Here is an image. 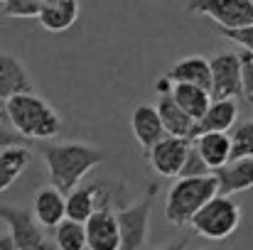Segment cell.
<instances>
[{"mask_svg":"<svg viewBox=\"0 0 253 250\" xmlns=\"http://www.w3.org/2000/svg\"><path fill=\"white\" fill-rule=\"evenodd\" d=\"M184 10L211 17L221 32L253 27V0H192L184 2Z\"/></svg>","mask_w":253,"mask_h":250,"instance_id":"cell-6","label":"cell"},{"mask_svg":"<svg viewBox=\"0 0 253 250\" xmlns=\"http://www.w3.org/2000/svg\"><path fill=\"white\" fill-rule=\"evenodd\" d=\"M165 76L174 86L184 83V86H197V88L211 91V64L202 54H192V57L179 59Z\"/></svg>","mask_w":253,"mask_h":250,"instance_id":"cell-14","label":"cell"},{"mask_svg":"<svg viewBox=\"0 0 253 250\" xmlns=\"http://www.w3.org/2000/svg\"><path fill=\"white\" fill-rule=\"evenodd\" d=\"M0 250H17L10 233H0Z\"/></svg>","mask_w":253,"mask_h":250,"instance_id":"cell-30","label":"cell"},{"mask_svg":"<svg viewBox=\"0 0 253 250\" xmlns=\"http://www.w3.org/2000/svg\"><path fill=\"white\" fill-rule=\"evenodd\" d=\"M82 15V2L77 0H49L42 5L40 25L47 32H67Z\"/></svg>","mask_w":253,"mask_h":250,"instance_id":"cell-17","label":"cell"},{"mask_svg":"<svg viewBox=\"0 0 253 250\" xmlns=\"http://www.w3.org/2000/svg\"><path fill=\"white\" fill-rule=\"evenodd\" d=\"M214 177L219 181V194H224V196L246 191L253 186V160L229 162L224 169L214 172Z\"/></svg>","mask_w":253,"mask_h":250,"instance_id":"cell-19","label":"cell"},{"mask_svg":"<svg viewBox=\"0 0 253 250\" xmlns=\"http://www.w3.org/2000/svg\"><path fill=\"white\" fill-rule=\"evenodd\" d=\"M172 101L194 120L199 123L204 118V113L209 110L211 106V93L204 91V88H197V86H184V83H177L172 88Z\"/></svg>","mask_w":253,"mask_h":250,"instance_id":"cell-20","label":"cell"},{"mask_svg":"<svg viewBox=\"0 0 253 250\" xmlns=\"http://www.w3.org/2000/svg\"><path fill=\"white\" fill-rule=\"evenodd\" d=\"M209 174V167L202 162V157L197 155L194 145L189 147V155H187V162H184V169H182V177L179 179H192V177H207Z\"/></svg>","mask_w":253,"mask_h":250,"instance_id":"cell-26","label":"cell"},{"mask_svg":"<svg viewBox=\"0 0 253 250\" xmlns=\"http://www.w3.org/2000/svg\"><path fill=\"white\" fill-rule=\"evenodd\" d=\"M54 246L57 250H86V228L82 223L64 221L54 231Z\"/></svg>","mask_w":253,"mask_h":250,"instance_id":"cell-23","label":"cell"},{"mask_svg":"<svg viewBox=\"0 0 253 250\" xmlns=\"http://www.w3.org/2000/svg\"><path fill=\"white\" fill-rule=\"evenodd\" d=\"M172 88H174V83L169 81L168 76H160V79L155 81V91H158V96H169V93H172Z\"/></svg>","mask_w":253,"mask_h":250,"instance_id":"cell-29","label":"cell"},{"mask_svg":"<svg viewBox=\"0 0 253 250\" xmlns=\"http://www.w3.org/2000/svg\"><path fill=\"white\" fill-rule=\"evenodd\" d=\"M86 228V250H123L121 228L113 209H98L88 221Z\"/></svg>","mask_w":253,"mask_h":250,"instance_id":"cell-10","label":"cell"},{"mask_svg":"<svg viewBox=\"0 0 253 250\" xmlns=\"http://www.w3.org/2000/svg\"><path fill=\"white\" fill-rule=\"evenodd\" d=\"M20 143H22V138H20V135H15V133H7L5 128H0V145L15 147V145H20Z\"/></svg>","mask_w":253,"mask_h":250,"instance_id":"cell-28","label":"cell"},{"mask_svg":"<svg viewBox=\"0 0 253 250\" xmlns=\"http://www.w3.org/2000/svg\"><path fill=\"white\" fill-rule=\"evenodd\" d=\"M130 130H133V135H135L143 155H148L158 143H163L168 138L165 125L160 120V113L150 103H143V106H138L133 110V115H130Z\"/></svg>","mask_w":253,"mask_h":250,"instance_id":"cell-12","label":"cell"},{"mask_svg":"<svg viewBox=\"0 0 253 250\" xmlns=\"http://www.w3.org/2000/svg\"><path fill=\"white\" fill-rule=\"evenodd\" d=\"M211 64V101H236L241 96V57L221 52L209 59Z\"/></svg>","mask_w":253,"mask_h":250,"instance_id":"cell-8","label":"cell"},{"mask_svg":"<svg viewBox=\"0 0 253 250\" xmlns=\"http://www.w3.org/2000/svg\"><path fill=\"white\" fill-rule=\"evenodd\" d=\"M214 250H224V248H214Z\"/></svg>","mask_w":253,"mask_h":250,"instance_id":"cell-32","label":"cell"},{"mask_svg":"<svg viewBox=\"0 0 253 250\" xmlns=\"http://www.w3.org/2000/svg\"><path fill=\"white\" fill-rule=\"evenodd\" d=\"M187 246H189V241L182 238V241H177V243H172V246H168V248H163V250H187Z\"/></svg>","mask_w":253,"mask_h":250,"instance_id":"cell-31","label":"cell"},{"mask_svg":"<svg viewBox=\"0 0 253 250\" xmlns=\"http://www.w3.org/2000/svg\"><path fill=\"white\" fill-rule=\"evenodd\" d=\"M155 199H158V184L153 181L140 201H135L133 206L116 209L123 250H145V241H148V233H150V216H153V209H155Z\"/></svg>","mask_w":253,"mask_h":250,"instance_id":"cell-5","label":"cell"},{"mask_svg":"<svg viewBox=\"0 0 253 250\" xmlns=\"http://www.w3.org/2000/svg\"><path fill=\"white\" fill-rule=\"evenodd\" d=\"M251 250H253V248H251Z\"/></svg>","mask_w":253,"mask_h":250,"instance_id":"cell-33","label":"cell"},{"mask_svg":"<svg viewBox=\"0 0 253 250\" xmlns=\"http://www.w3.org/2000/svg\"><path fill=\"white\" fill-rule=\"evenodd\" d=\"M5 120L15 128L22 140L47 143L62 133V115L35 91L15 96L5 108Z\"/></svg>","mask_w":253,"mask_h":250,"instance_id":"cell-2","label":"cell"},{"mask_svg":"<svg viewBox=\"0 0 253 250\" xmlns=\"http://www.w3.org/2000/svg\"><path fill=\"white\" fill-rule=\"evenodd\" d=\"M219 194V181L214 174L177 179L165 199V218L172 226H189L192 218Z\"/></svg>","mask_w":253,"mask_h":250,"instance_id":"cell-3","label":"cell"},{"mask_svg":"<svg viewBox=\"0 0 253 250\" xmlns=\"http://www.w3.org/2000/svg\"><path fill=\"white\" fill-rule=\"evenodd\" d=\"M241 223V206L224 194H216L194 218L192 228L207 241H226Z\"/></svg>","mask_w":253,"mask_h":250,"instance_id":"cell-4","label":"cell"},{"mask_svg":"<svg viewBox=\"0 0 253 250\" xmlns=\"http://www.w3.org/2000/svg\"><path fill=\"white\" fill-rule=\"evenodd\" d=\"M236 118H239L236 101H211L204 118L194 125V138L209 135V133H226L229 135V130H234V125H236Z\"/></svg>","mask_w":253,"mask_h":250,"instance_id":"cell-16","label":"cell"},{"mask_svg":"<svg viewBox=\"0 0 253 250\" xmlns=\"http://www.w3.org/2000/svg\"><path fill=\"white\" fill-rule=\"evenodd\" d=\"M158 113H160V120L165 125V133L169 138H179V140H192L194 138V120L172 101V93L169 96H160V103L155 106Z\"/></svg>","mask_w":253,"mask_h":250,"instance_id":"cell-18","label":"cell"},{"mask_svg":"<svg viewBox=\"0 0 253 250\" xmlns=\"http://www.w3.org/2000/svg\"><path fill=\"white\" fill-rule=\"evenodd\" d=\"M30 162H32V152L22 145L0 150V191L10 189Z\"/></svg>","mask_w":253,"mask_h":250,"instance_id":"cell-21","label":"cell"},{"mask_svg":"<svg viewBox=\"0 0 253 250\" xmlns=\"http://www.w3.org/2000/svg\"><path fill=\"white\" fill-rule=\"evenodd\" d=\"M192 140H179V138H165L163 143H158L145 157L150 167L160 174V177H169V179H179L182 169L187 162Z\"/></svg>","mask_w":253,"mask_h":250,"instance_id":"cell-9","label":"cell"},{"mask_svg":"<svg viewBox=\"0 0 253 250\" xmlns=\"http://www.w3.org/2000/svg\"><path fill=\"white\" fill-rule=\"evenodd\" d=\"M241 98L253 108V54L241 52Z\"/></svg>","mask_w":253,"mask_h":250,"instance_id":"cell-25","label":"cell"},{"mask_svg":"<svg viewBox=\"0 0 253 250\" xmlns=\"http://www.w3.org/2000/svg\"><path fill=\"white\" fill-rule=\"evenodd\" d=\"M197 155L209 167V172H219L231 162V138L226 133H209L192 140Z\"/></svg>","mask_w":253,"mask_h":250,"instance_id":"cell-15","label":"cell"},{"mask_svg":"<svg viewBox=\"0 0 253 250\" xmlns=\"http://www.w3.org/2000/svg\"><path fill=\"white\" fill-rule=\"evenodd\" d=\"M226 39H231L234 44H239L244 52L253 54V27H246V30H236V32H221Z\"/></svg>","mask_w":253,"mask_h":250,"instance_id":"cell-27","label":"cell"},{"mask_svg":"<svg viewBox=\"0 0 253 250\" xmlns=\"http://www.w3.org/2000/svg\"><path fill=\"white\" fill-rule=\"evenodd\" d=\"M229 138H231V162L253 160V118L236 123Z\"/></svg>","mask_w":253,"mask_h":250,"instance_id":"cell-22","label":"cell"},{"mask_svg":"<svg viewBox=\"0 0 253 250\" xmlns=\"http://www.w3.org/2000/svg\"><path fill=\"white\" fill-rule=\"evenodd\" d=\"M32 216L40 223V228H59L67 221V196L57 191L54 186H42L35 194L32 201Z\"/></svg>","mask_w":253,"mask_h":250,"instance_id":"cell-13","label":"cell"},{"mask_svg":"<svg viewBox=\"0 0 253 250\" xmlns=\"http://www.w3.org/2000/svg\"><path fill=\"white\" fill-rule=\"evenodd\" d=\"M0 221L7 223L17 250H54L42 236V228L35 221L32 211L15 209V206H0Z\"/></svg>","mask_w":253,"mask_h":250,"instance_id":"cell-7","label":"cell"},{"mask_svg":"<svg viewBox=\"0 0 253 250\" xmlns=\"http://www.w3.org/2000/svg\"><path fill=\"white\" fill-rule=\"evenodd\" d=\"M40 155L47 162L49 181L57 191L72 194L82 186L84 177L106 160V152L101 147L86 145V143H40Z\"/></svg>","mask_w":253,"mask_h":250,"instance_id":"cell-1","label":"cell"},{"mask_svg":"<svg viewBox=\"0 0 253 250\" xmlns=\"http://www.w3.org/2000/svg\"><path fill=\"white\" fill-rule=\"evenodd\" d=\"M27 91H32V79H30L25 64L12 54L0 52V120L5 118L7 103L15 96L27 93Z\"/></svg>","mask_w":253,"mask_h":250,"instance_id":"cell-11","label":"cell"},{"mask_svg":"<svg viewBox=\"0 0 253 250\" xmlns=\"http://www.w3.org/2000/svg\"><path fill=\"white\" fill-rule=\"evenodd\" d=\"M42 0H5L0 2V12L12 20H32L42 12Z\"/></svg>","mask_w":253,"mask_h":250,"instance_id":"cell-24","label":"cell"}]
</instances>
